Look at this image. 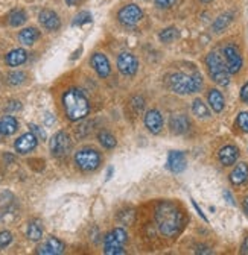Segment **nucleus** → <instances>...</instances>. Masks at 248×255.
Here are the masks:
<instances>
[{
	"mask_svg": "<svg viewBox=\"0 0 248 255\" xmlns=\"http://www.w3.org/2000/svg\"><path fill=\"white\" fill-rule=\"evenodd\" d=\"M12 242V234L9 231H2L0 233V248H6Z\"/></svg>",
	"mask_w": 248,
	"mask_h": 255,
	"instance_id": "34",
	"label": "nucleus"
},
{
	"mask_svg": "<svg viewBox=\"0 0 248 255\" xmlns=\"http://www.w3.org/2000/svg\"><path fill=\"white\" fill-rule=\"evenodd\" d=\"M63 107L66 111V116L70 122L82 120L90 113V104L84 93L78 88H70L63 96Z\"/></svg>",
	"mask_w": 248,
	"mask_h": 255,
	"instance_id": "2",
	"label": "nucleus"
},
{
	"mask_svg": "<svg viewBox=\"0 0 248 255\" xmlns=\"http://www.w3.org/2000/svg\"><path fill=\"white\" fill-rule=\"evenodd\" d=\"M183 213L172 202H160L156 208V225L163 237H174L183 228Z\"/></svg>",
	"mask_w": 248,
	"mask_h": 255,
	"instance_id": "1",
	"label": "nucleus"
},
{
	"mask_svg": "<svg viewBox=\"0 0 248 255\" xmlns=\"http://www.w3.org/2000/svg\"><path fill=\"white\" fill-rule=\"evenodd\" d=\"M26 234H27V239H29V240H32V242L41 240V237H43V227H41L40 220H32V222H29Z\"/></svg>",
	"mask_w": 248,
	"mask_h": 255,
	"instance_id": "25",
	"label": "nucleus"
},
{
	"mask_svg": "<svg viewBox=\"0 0 248 255\" xmlns=\"http://www.w3.org/2000/svg\"><path fill=\"white\" fill-rule=\"evenodd\" d=\"M93 69L95 72L101 76V78H107L111 72V67H110V61L108 58L104 55V53H95L90 59Z\"/></svg>",
	"mask_w": 248,
	"mask_h": 255,
	"instance_id": "15",
	"label": "nucleus"
},
{
	"mask_svg": "<svg viewBox=\"0 0 248 255\" xmlns=\"http://www.w3.org/2000/svg\"><path fill=\"white\" fill-rule=\"evenodd\" d=\"M18 129V122L12 116H3L0 119V134L2 135H12Z\"/></svg>",
	"mask_w": 248,
	"mask_h": 255,
	"instance_id": "20",
	"label": "nucleus"
},
{
	"mask_svg": "<svg viewBox=\"0 0 248 255\" xmlns=\"http://www.w3.org/2000/svg\"><path fill=\"white\" fill-rule=\"evenodd\" d=\"M26 59H27V52L24 49H14L5 58V61L9 67H18L26 62Z\"/></svg>",
	"mask_w": 248,
	"mask_h": 255,
	"instance_id": "22",
	"label": "nucleus"
},
{
	"mask_svg": "<svg viewBox=\"0 0 248 255\" xmlns=\"http://www.w3.org/2000/svg\"><path fill=\"white\" fill-rule=\"evenodd\" d=\"M236 123H238V126H239V129H241V131H244V132L248 134V111L241 113V114L238 116V119H236Z\"/></svg>",
	"mask_w": 248,
	"mask_h": 255,
	"instance_id": "32",
	"label": "nucleus"
},
{
	"mask_svg": "<svg viewBox=\"0 0 248 255\" xmlns=\"http://www.w3.org/2000/svg\"><path fill=\"white\" fill-rule=\"evenodd\" d=\"M233 17H235V12H232V11H227V12L221 14L218 18H216V20L213 21V24H212L213 32H216V34H220V32L226 30L227 26L233 21Z\"/></svg>",
	"mask_w": 248,
	"mask_h": 255,
	"instance_id": "24",
	"label": "nucleus"
},
{
	"mask_svg": "<svg viewBox=\"0 0 248 255\" xmlns=\"http://www.w3.org/2000/svg\"><path fill=\"white\" fill-rule=\"evenodd\" d=\"M192 113L198 119H209L210 117V111H209L207 105L201 99H195L192 102Z\"/></svg>",
	"mask_w": 248,
	"mask_h": 255,
	"instance_id": "27",
	"label": "nucleus"
},
{
	"mask_svg": "<svg viewBox=\"0 0 248 255\" xmlns=\"http://www.w3.org/2000/svg\"><path fill=\"white\" fill-rule=\"evenodd\" d=\"M75 163L81 170L93 172V170H96L101 164V155L95 149L85 147V149H81L75 153Z\"/></svg>",
	"mask_w": 248,
	"mask_h": 255,
	"instance_id": "5",
	"label": "nucleus"
},
{
	"mask_svg": "<svg viewBox=\"0 0 248 255\" xmlns=\"http://www.w3.org/2000/svg\"><path fill=\"white\" fill-rule=\"evenodd\" d=\"M206 66L209 70V75L213 82H216L221 87H227L230 84V72L227 69V64L221 58L218 52H210L206 58Z\"/></svg>",
	"mask_w": 248,
	"mask_h": 255,
	"instance_id": "4",
	"label": "nucleus"
},
{
	"mask_svg": "<svg viewBox=\"0 0 248 255\" xmlns=\"http://www.w3.org/2000/svg\"><path fill=\"white\" fill-rule=\"evenodd\" d=\"M143 17V11L131 3V5H127V6H123L119 12H117V20L123 24V26H134L137 24Z\"/></svg>",
	"mask_w": 248,
	"mask_h": 255,
	"instance_id": "7",
	"label": "nucleus"
},
{
	"mask_svg": "<svg viewBox=\"0 0 248 255\" xmlns=\"http://www.w3.org/2000/svg\"><path fill=\"white\" fill-rule=\"evenodd\" d=\"M111 175H113V167H108V173H107V181L111 178Z\"/></svg>",
	"mask_w": 248,
	"mask_h": 255,
	"instance_id": "46",
	"label": "nucleus"
},
{
	"mask_svg": "<svg viewBox=\"0 0 248 255\" xmlns=\"http://www.w3.org/2000/svg\"><path fill=\"white\" fill-rule=\"evenodd\" d=\"M40 38V30L37 27H26L23 30H20L18 34V41L24 46H32L34 43H37Z\"/></svg>",
	"mask_w": 248,
	"mask_h": 255,
	"instance_id": "21",
	"label": "nucleus"
},
{
	"mask_svg": "<svg viewBox=\"0 0 248 255\" xmlns=\"http://www.w3.org/2000/svg\"><path fill=\"white\" fill-rule=\"evenodd\" d=\"M145 126L151 134H159L163 128V117L157 110H151L145 116Z\"/></svg>",
	"mask_w": 248,
	"mask_h": 255,
	"instance_id": "17",
	"label": "nucleus"
},
{
	"mask_svg": "<svg viewBox=\"0 0 248 255\" xmlns=\"http://www.w3.org/2000/svg\"><path fill=\"white\" fill-rule=\"evenodd\" d=\"M224 58H226V64H227V69L232 75L238 73L242 69V56L241 52L238 50L236 46L229 44L224 47Z\"/></svg>",
	"mask_w": 248,
	"mask_h": 255,
	"instance_id": "9",
	"label": "nucleus"
},
{
	"mask_svg": "<svg viewBox=\"0 0 248 255\" xmlns=\"http://www.w3.org/2000/svg\"><path fill=\"white\" fill-rule=\"evenodd\" d=\"M186 164H188V161H186V155L180 150H171L169 155H168V169L174 173H181L184 169H186Z\"/></svg>",
	"mask_w": 248,
	"mask_h": 255,
	"instance_id": "13",
	"label": "nucleus"
},
{
	"mask_svg": "<svg viewBox=\"0 0 248 255\" xmlns=\"http://www.w3.org/2000/svg\"><path fill=\"white\" fill-rule=\"evenodd\" d=\"M169 128L175 135H181V134H186L191 129V122H189L188 116L175 114L169 120Z\"/></svg>",
	"mask_w": 248,
	"mask_h": 255,
	"instance_id": "14",
	"label": "nucleus"
},
{
	"mask_svg": "<svg viewBox=\"0 0 248 255\" xmlns=\"http://www.w3.org/2000/svg\"><path fill=\"white\" fill-rule=\"evenodd\" d=\"M85 23H91V14L87 12V11H82V12H79V14L75 17L73 26H82V24H85Z\"/></svg>",
	"mask_w": 248,
	"mask_h": 255,
	"instance_id": "31",
	"label": "nucleus"
},
{
	"mask_svg": "<svg viewBox=\"0 0 248 255\" xmlns=\"http://www.w3.org/2000/svg\"><path fill=\"white\" fill-rule=\"evenodd\" d=\"M24 79H26V73H23V72H14V73L8 75V82L11 85H20L24 82Z\"/></svg>",
	"mask_w": 248,
	"mask_h": 255,
	"instance_id": "30",
	"label": "nucleus"
},
{
	"mask_svg": "<svg viewBox=\"0 0 248 255\" xmlns=\"http://www.w3.org/2000/svg\"><path fill=\"white\" fill-rule=\"evenodd\" d=\"M198 248H200V249H197L198 254H201V252L203 254H212V251H209V248H206V246H198Z\"/></svg>",
	"mask_w": 248,
	"mask_h": 255,
	"instance_id": "41",
	"label": "nucleus"
},
{
	"mask_svg": "<svg viewBox=\"0 0 248 255\" xmlns=\"http://www.w3.org/2000/svg\"><path fill=\"white\" fill-rule=\"evenodd\" d=\"M178 37H180V30H178L177 27H174V26L163 29V30L160 32V35H159L160 41H163V43H172V41H175Z\"/></svg>",
	"mask_w": 248,
	"mask_h": 255,
	"instance_id": "28",
	"label": "nucleus"
},
{
	"mask_svg": "<svg viewBox=\"0 0 248 255\" xmlns=\"http://www.w3.org/2000/svg\"><path fill=\"white\" fill-rule=\"evenodd\" d=\"M241 99H242L244 104L248 105V82L241 88Z\"/></svg>",
	"mask_w": 248,
	"mask_h": 255,
	"instance_id": "38",
	"label": "nucleus"
},
{
	"mask_svg": "<svg viewBox=\"0 0 248 255\" xmlns=\"http://www.w3.org/2000/svg\"><path fill=\"white\" fill-rule=\"evenodd\" d=\"M128 236L125 233V230L122 228H116L111 233H108L104 239V245H116V246H122L123 243H127Z\"/></svg>",
	"mask_w": 248,
	"mask_h": 255,
	"instance_id": "23",
	"label": "nucleus"
},
{
	"mask_svg": "<svg viewBox=\"0 0 248 255\" xmlns=\"http://www.w3.org/2000/svg\"><path fill=\"white\" fill-rule=\"evenodd\" d=\"M207 101H209V105L210 108L215 111V113H221L226 107V101H224V96L220 90H210L209 94H207Z\"/></svg>",
	"mask_w": 248,
	"mask_h": 255,
	"instance_id": "19",
	"label": "nucleus"
},
{
	"mask_svg": "<svg viewBox=\"0 0 248 255\" xmlns=\"http://www.w3.org/2000/svg\"><path fill=\"white\" fill-rule=\"evenodd\" d=\"M98 140H99V143H101L105 149H113V147H116V144H117V140H116L114 135H113L111 132H108V131H101V132L98 134Z\"/></svg>",
	"mask_w": 248,
	"mask_h": 255,
	"instance_id": "29",
	"label": "nucleus"
},
{
	"mask_svg": "<svg viewBox=\"0 0 248 255\" xmlns=\"http://www.w3.org/2000/svg\"><path fill=\"white\" fill-rule=\"evenodd\" d=\"M168 87L171 91L177 94H192L203 88V78L198 72L194 75H186V73H172L168 76Z\"/></svg>",
	"mask_w": 248,
	"mask_h": 255,
	"instance_id": "3",
	"label": "nucleus"
},
{
	"mask_svg": "<svg viewBox=\"0 0 248 255\" xmlns=\"http://www.w3.org/2000/svg\"><path fill=\"white\" fill-rule=\"evenodd\" d=\"M72 149V140L69 137L67 132L64 131H58L52 140H50V152L53 156L61 158V156H66Z\"/></svg>",
	"mask_w": 248,
	"mask_h": 255,
	"instance_id": "6",
	"label": "nucleus"
},
{
	"mask_svg": "<svg viewBox=\"0 0 248 255\" xmlns=\"http://www.w3.org/2000/svg\"><path fill=\"white\" fill-rule=\"evenodd\" d=\"M242 207H244V211H245V213L248 214V196H247V198L244 199V204H242Z\"/></svg>",
	"mask_w": 248,
	"mask_h": 255,
	"instance_id": "44",
	"label": "nucleus"
},
{
	"mask_svg": "<svg viewBox=\"0 0 248 255\" xmlns=\"http://www.w3.org/2000/svg\"><path fill=\"white\" fill-rule=\"evenodd\" d=\"M38 144V137L30 131V132H26L23 135H20L15 143H14V147L18 153L24 155V153H29V152H32Z\"/></svg>",
	"mask_w": 248,
	"mask_h": 255,
	"instance_id": "10",
	"label": "nucleus"
},
{
	"mask_svg": "<svg viewBox=\"0 0 248 255\" xmlns=\"http://www.w3.org/2000/svg\"><path fill=\"white\" fill-rule=\"evenodd\" d=\"M90 126V123L87 122V123H82L81 126H78L76 128V135L78 137H85L90 131H91V128H88Z\"/></svg>",
	"mask_w": 248,
	"mask_h": 255,
	"instance_id": "35",
	"label": "nucleus"
},
{
	"mask_svg": "<svg viewBox=\"0 0 248 255\" xmlns=\"http://www.w3.org/2000/svg\"><path fill=\"white\" fill-rule=\"evenodd\" d=\"M82 0H66V3L69 5V6H75V5H78V3H81Z\"/></svg>",
	"mask_w": 248,
	"mask_h": 255,
	"instance_id": "43",
	"label": "nucleus"
},
{
	"mask_svg": "<svg viewBox=\"0 0 248 255\" xmlns=\"http://www.w3.org/2000/svg\"><path fill=\"white\" fill-rule=\"evenodd\" d=\"M66 249V245L58 240L56 237H49L47 242L41 246L37 248V254L40 255H59V254H63Z\"/></svg>",
	"mask_w": 248,
	"mask_h": 255,
	"instance_id": "12",
	"label": "nucleus"
},
{
	"mask_svg": "<svg viewBox=\"0 0 248 255\" xmlns=\"http://www.w3.org/2000/svg\"><path fill=\"white\" fill-rule=\"evenodd\" d=\"M117 69L122 75L125 76H134L139 69V61L137 58L130 52H122L117 56Z\"/></svg>",
	"mask_w": 248,
	"mask_h": 255,
	"instance_id": "8",
	"label": "nucleus"
},
{
	"mask_svg": "<svg viewBox=\"0 0 248 255\" xmlns=\"http://www.w3.org/2000/svg\"><path fill=\"white\" fill-rule=\"evenodd\" d=\"M224 196H226V199L232 204V205H235V201H233V196L229 193V191H224Z\"/></svg>",
	"mask_w": 248,
	"mask_h": 255,
	"instance_id": "42",
	"label": "nucleus"
},
{
	"mask_svg": "<svg viewBox=\"0 0 248 255\" xmlns=\"http://www.w3.org/2000/svg\"><path fill=\"white\" fill-rule=\"evenodd\" d=\"M191 201H192V205H194V208H195V210H197V213L200 214V217H201V219H203L204 222H209V220H207V217H206V214L203 213V210H201V208L198 207V204H197V202H195L194 199H191Z\"/></svg>",
	"mask_w": 248,
	"mask_h": 255,
	"instance_id": "39",
	"label": "nucleus"
},
{
	"mask_svg": "<svg viewBox=\"0 0 248 255\" xmlns=\"http://www.w3.org/2000/svg\"><path fill=\"white\" fill-rule=\"evenodd\" d=\"M29 128H30V131H32V132H34L40 140H44V138H46V132L41 129L40 126H37V125H30Z\"/></svg>",
	"mask_w": 248,
	"mask_h": 255,
	"instance_id": "36",
	"label": "nucleus"
},
{
	"mask_svg": "<svg viewBox=\"0 0 248 255\" xmlns=\"http://www.w3.org/2000/svg\"><path fill=\"white\" fill-rule=\"evenodd\" d=\"M6 110H20V104H17V105H8Z\"/></svg>",
	"mask_w": 248,
	"mask_h": 255,
	"instance_id": "45",
	"label": "nucleus"
},
{
	"mask_svg": "<svg viewBox=\"0 0 248 255\" xmlns=\"http://www.w3.org/2000/svg\"><path fill=\"white\" fill-rule=\"evenodd\" d=\"M104 254L107 255H120V254H125L122 246H116V245H104Z\"/></svg>",
	"mask_w": 248,
	"mask_h": 255,
	"instance_id": "33",
	"label": "nucleus"
},
{
	"mask_svg": "<svg viewBox=\"0 0 248 255\" xmlns=\"http://www.w3.org/2000/svg\"><path fill=\"white\" fill-rule=\"evenodd\" d=\"M218 158H220V163L223 166H226V167L233 166V164H236L238 158H239V149L235 144H227V146L220 149Z\"/></svg>",
	"mask_w": 248,
	"mask_h": 255,
	"instance_id": "16",
	"label": "nucleus"
},
{
	"mask_svg": "<svg viewBox=\"0 0 248 255\" xmlns=\"http://www.w3.org/2000/svg\"><path fill=\"white\" fill-rule=\"evenodd\" d=\"M0 137H2V134H0Z\"/></svg>",
	"mask_w": 248,
	"mask_h": 255,
	"instance_id": "48",
	"label": "nucleus"
},
{
	"mask_svg": "<svg viewBox=\"0 0 248 255\" xmlns=\"http://www.w3.org/2000/svg\"><path fill=\"white\" fill-rule=\"evenodd\" d=\"M156 5L162 9H166L175 5V0H156Z\"/></svg>",
	"mask_w": 248,
	"mask_h": 255,
	"instance_id": "37",
	"label": "nucleus"
},
{
	"mask_svg": "<svg viewBox=\"0 0 248 255\" xmlns=\"http://www.w3.org/2000/svg\"><path fill=\"white\" fill-rule=\"evenodd\" d=\"M38 21L46 30H50V32L58 30L61 27V20H59L58 14L52 9H43L38 14Z\"/></svg>",
	"mask_w": 248,
	"mask_h": 255,
	"instance_id": "11",
	"label": "nucleus"
},
{
	"mask_svg": "<svg viewBox=\"0 0 248 255\" xmlns=\"http://www.w3.org/2000/svg\"><path fill=\"white\" fill-rule=\"evenodd\" d=\"M242 254H248V237H245L244 243H242Z\"/></svg>",
	"mask_w": 248,
	"mask_h": 255,
	"instance_id": "40",
	"label": "nucleus"
},
{
	"mask_svg": "<svg viewBox=\"0 0 248 255\" xmlns=\"http://www.w3.org/2000/svg\"><path fill=\"white\" fill-rule=\"evenodd\" d=\"M201 3H210V2H213V0H200Z\"/></svg>",
	"mask_w": 248,
	"mask_h": 255,
	"instance_id": "47",
	"label": "nucleus"
},
{
	"mask_svg": "<svg viewBox=\"0 0 248 255\" xmlns=\"http://www.w3.org/2000/svg\"><path fill=\"white\" fill-rule=\"evenodd\" d=\"M26 20H27V15H26V12H24L23 9H14V11H11L9 15H8V21H9V24L14 26V27H18V26L24 24Z\"/></svg>",
	"mask_w": 248,
	"mask_h": 255,
	"instance_id": "26",
	"label": "nucleus"
},
{
	"mask_svg": "<svg viewBox=\"0 0 248 255\" xmlns=\"http://www.w3.org/2000/svg\"><path fill=\"white\" fill-rule=\"evenodd\" d=\"M229 179L233 185H242L244 182H247L248 181V164L247 163H238L235 166V169L232 170Z\"/></svg>",
	"mask_w": 248,
	"mask_h": 255,
	"instance_id": "18",
	"label": "nucleus"
}]
</instances>
